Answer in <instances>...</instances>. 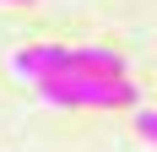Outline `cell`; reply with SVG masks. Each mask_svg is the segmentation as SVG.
Wrapping results in <instances>:
<instances>
[{
	"instance_id": "1",
	"label": "cell",
	"mask_w": 157,
	"mask_h": 152,
	"mask_svg": "<svg viewBox=\"0 0 157 152\" xmlns=\"http://www.w3.org/2000/svg\"><path fill=\"white\" fill-rule=\"evenodd\" d=\"M38 98L54 109H136V82L98 71H54L38 76Z\"/></svg>"
},
{
	"instance_id": "2",
	"label": "cell",
	"mask_w": 157,
	"mask_h": 152,
	"mask_svg": "<svg viewBox=\"0 0 157 152\" xmlns=\"http://www.w3.org/2000/svg\"><path fill=\"white\" fill-rule=\"evenodd\" d=\"M11 71L27 76V82H38V76H54V71H71V49L65 44H38V49H22V54H11Z\"/></svg>"
},
{
	"instance_id": "3",
	"label": "cell",
	"mask_w": 157,
	"mask_h": 152,
	"mask_svg": "<svg viewBox=\"0 0 157 152\" xmlns=\"http://www.w3.org/2000/svg\"><path fill=\"white\" fill-rule=\"evenodd\" d=\"M71 71H98V76H125V60L114 49H71Z\"/></svg>"
},
{
	"instance_id": "4",
	"label": "cell",
	"mask_w": 157,
	"mask_h": 152,
	"mask_svg": "<svg viewBox=\"0 0 157 152\" xmlns=\"http://www.w3.org/2000/svg\"><path fill=\"white\" fill-rule=\"evenodd\" d=\"M136 130H141V141L157 147V109H136Z\"/></svg>"
},
{
	"instance_id": "5",
	"label": "cell",
	"mask_w": 157,
	"mask_h": 152,
	"mask_svg": "<svg viewBox=\"0 0 157 152\" xmlns=\"http://www.w3.org/2000/svg\"><path fill=\"white\" fill-rule=\"evenodd\" d=\"M6 6H33V0H6Z\"/></svg>"
}]
</instances>
